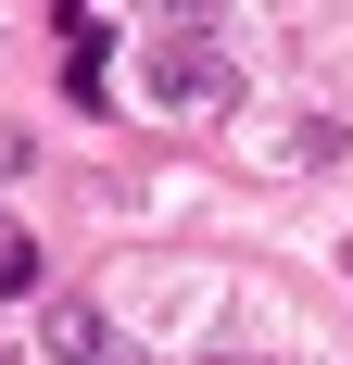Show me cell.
Wrapping results in <instances>:
<instances>
[{"mask_svg": "<svg viewBox=\"0 0 353 365\" xmlns=\"http://www.w3.org/2000/svg\"><path fill=\"white\" fill-rule=\"evenodd\" d=\"M139 88H151V113H227L240 101V63H227L202 26H164L151 63H139Z\"/></svg>", "mask_w": 353, "mask_h": 365, "instance_id": "6da1fadb", "label": "cell"}, {"mask_svg": "<svg viewBox=\"0 0 353 365\" xmlns=\"http://www.w3.org/2000/svg\"><path fill=\"white\" fill-rule=\"evenodd\" d=\"M38 340H51L64 365H101V353H114V328H101V302H51V315H38Z\"/></svg>", "mask_w": 353, "mask_h": 365, "instance_id": "7a4b0ae2", "label": "cell"}, {"mask_svg": "<svg viewBox=\"0 0 353 365\" xmlns=\"http://www.w3.org/2000/svg\"><path fill=\"white\" fill-rule=\"evenodd\" d=\"M0 290H38V240H0Z\"/></svg>", "mask_w": 353, "mask_h": 365, "instance_id": "3957f363", "label": "cell"}, {"mask_svg": "<svg viewBox=\"0 0 353 365\" xmlns=\"http://www.w3.org/2000/svg\"><path fill=\"white\" fill-rule=\"evenodd\" d=\"M101 365H139V353H126V340H114V353H101Z\"/></svg>", "mask_w": 353, "mask_h": 365, "instance_id": "277c9868", "label": "cell"}, {"mask_svg": "<svg viewBox=\"0 0 353 365\" xmlns=\"http://www.w3.org/2000/svg\"><path fill=\"white\" fill-rule=\"evenodd\" d=\"M202 365H240V353H202Z\"/></svg>", "mask_w": 353, "mask_h": 365, "instance_id": "5b68a950", "label": "cell"}, {"mask_svg": "<svg viewBox=\"0 0 353 365\" xmlns=\"http://www.w3.org/2000/svg\"><path fill=\"white\" fill-rule=\"evenodd\" d=\"M0 365H13V353H0Z\"/></svg>", "mask_w": 353, "mask_h": 365, "instance_id": "8992f818", "label": "cell"}]
</instances>
